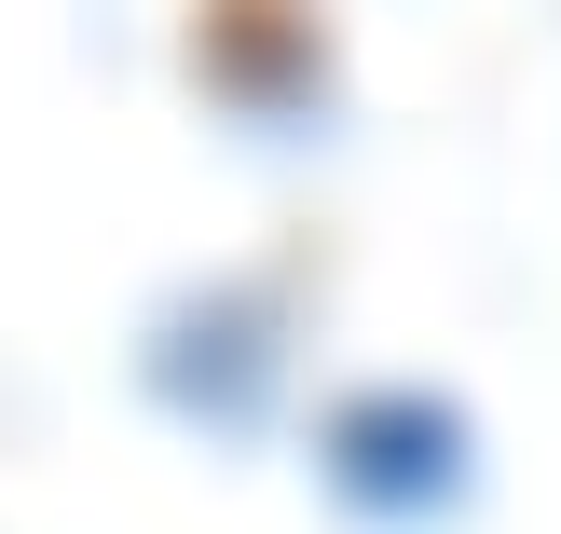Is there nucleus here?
<instances>
[{"mask_svg": "<svg viewBox=\"0 0 561 534\" xmlns=\"http://www.w3.org/2000/svg\"><path fill=\"white\" fill-rule=\"evenodd\" d=\"M329 439H343L329 466H343V480L370 493V508H411V493H453V411H411V398H356V411H343Z\"/></svg>", "mask_w": 561, "mask_h": 534, "instance_id": "nucleus-1", "label": "nucleus"}]
</instances>
